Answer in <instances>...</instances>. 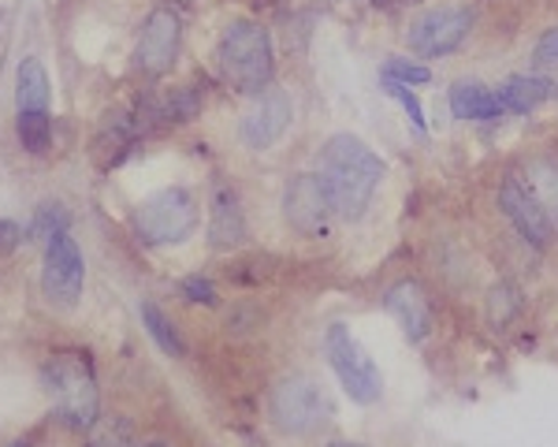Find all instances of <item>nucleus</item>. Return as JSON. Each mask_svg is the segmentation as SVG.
<instances>
[{
  "label": "nucleus",
  "instance_id": "nucleus-30",
  "mask_svg": "<svg viewBox=\"0 0 558 447\" xmlns=\"http://www.w3.org/2000/svg\"><path fill=\"white\" fill-rule=\"evenodd\" d=\"M376 8H399V4H417V0H373Z\"/></svg>",
  "mask_w": 558,
  "mask_h": 447
},
{
  "label": "nucleus",
  "instance_id": "nucleus-12",
  "mask_svg": "<svg viewBox=\"0 0 558 447\" xmlns=\"http://www.w3.org/2000/svg\"><path fill=\"white\" fill-rule=\"evenodd\" d=\"M291 120H294L291 97H287L283 89H265V94H257V101L250 105V112L242 116L239 134L250 149H272L287 134V128H291Z\"/></svg>",
  "mask_w": 558,
  "mask_h": 447
},
{
  "label": "nucleus",
  "instance_id": "nucleus-5",
  "mask_svg": "<svg viewBox=\"0 0 558 447\" xmlns=\"http://www.w3.org/2000/svg\"><path fill=\"white\" fill-rule=\"evenodd\" d=\"M324 354H328L331 373L339 377L350 399L362 402V407L380 399V391H384L380 370H376L373 358L362 351V343L350 336L347 325H331L328 333H324Z\"/></svg>",
  "mask_w": 558,
  "mask_h": 447
},
{
  "label": "nucleus",
  "instance_id": "nucleus-4",
  "mask_svg": "<svg viewBox=\"0 0 558 447\" xmlns=\"http://www.w3.org/2000/svg\"><path fill=\"white\" fill-rule=\"evenodd\" d=\"M197 228V202L186 186H165L134 209V231L146 246H175Z\"/></svg>",
  "mask_w": 558,
  "mask_h": 447
},
{
  "label": "nucleus",
  "instance_id": "nucleus-28",
  "mask_svg": "<svg viewBox=\"0 0 558 447\" xmlns=\"http://www.w3.org/2000/svg\"><path fill=\"white\" fill-rule=\"evenodd\" d=\"M533 60L539 68H555L558 64V26L544 31V38H539L536 49H533Z\"/></svg>",
  "mask_w": 558,
  "mask_h": 447
},
{
  "label": "nucleus",
  "instance_id": "nucleus-15",
  "mask_svg": "<svg viewBox=\"0 0 558 447\" xmlns=\"http://www.w3.org/2000/svg\"><path fill=\"white\" fill-rule=\"evenodd\" d=\"M451 112H454V120L495 123V120L507 116V105H502L499 94L488 89L484 83H470V78H462V83L451 86Z\"/></svg>",
  "mask_w": 558,
  "mask_h": 447
},
{
  "label": "nucleus",
  "instance_id": "nucleus-25",
  "mask_svg": "<svg viewBox=\"0 0 558 447\" xmlns=\"http://www.w3.org/2000/svg\"><path fill=\"white\" fill-rule=\"evenodd\" d=\"M34 239L38 243H49L52 235H60V231H68V213L60 209V205H41L38 217H34Z\"/></svg>",
  "mask_w": 558,
  "mask_h": 447
},
{
  "label": "nucleus",
  "instance_id": "nucleus-13",
  "mask_svg": "<svg viewBox=\"0 0 558 447\" xmlns=\"http://www.w3.org/2000/svg\"><path fill=\"white\" fill-rule=\"evenodd\" d=\"M384 306L395 321H399V328L407 333L410 343H421V339L432 333V302L417 280L391 283L384 294Z\"/></svg>",
  "mask_w": 558,
  "mask_h": 447
},
{
  "label": "nucleus",
  "instance_id": "nucleus-7",
  "mask_svg": "<svg viewBox=\"0 0 558 447\" xmlns=\"http://www.w3.org/2000/svg\"><path fill=\"white\" fill-rule=\"evenodd\" d=\"M473 31V12L462 4H444L432 8L410 26L407 41L417 57H451L454 49H462L465 38Z\"/></svg>",
  "mask_w": 558,
  "mask_h": 447
},
{
  "label": "nucleus",
  "instance_id": "nucleus-18",
  "mask_svg": "<svg viewBox=\"0 0 558 447\" xmlns=\"http://www.w3.org/2000/svg\"><path fill=\"white\" fill-rule=\"evenodd\" d=\"M15 105L20 112H49V75H45L41 60L26 57L15 75Z\"/></svg>",
  "mask_w": 558,
  "mask_h": 447
},
{
  "label": "nucleus",
  "instance_id": "nucleus-24",
  "mask_svg": "<svg viewBox=\"0 0 558 447\" xmlns=\"http://www.w3.org/2000/svg\"><path fill=\"white\" fill-rule=\"evenodd\" d=\"M380 78H391V83H402V86H421L432 78V71L425 64H413V60H402V57H391L380 71Z\"/></svg>",
  "mask_w": 558,
  "mask_h": 447
},
{
  "label": "nucleus",
  "instance_id": "nucleus-2",
  "mask_svg": "<svg viewBox=\"0 0 558 447\" xmlns=\"http://www.w3.org/2000/svg\"><path fill=\"white\" fill-rule=\"evenodd\" d=\"M216 64H220L223 83L246 97L265 94L276 71L272 34L254 20H235L220 34L216 45Z\"/></svg>",
  "mask_w": 558,
  "mask_h": 447
},
{
  "label": "nucleus",
  "instance_id": "nucleus-14",
  "mask_svg": "<svg viewBox=\"0 0 558 447\" xmlns=\"http://www.w3.org/2000/svg\"><path fill=\"white\" fill-rule=\"evenodd\" d=\"M242 239H246V217H242L239 194L228 183H216L209 202V243L216 250H235Z\"/></svg>",
  "mask_w": 558,
  "mask_h": 447
},
{
  "label": "nucleus",
  "instance_id": "nucleus-3",
  "mask_svg": "<svg viewBox=\"0 0 558 447\" xmlns=\"http://www.w3.org/2000/svg\"><path fill=\"white\" fill-rule=\"evenodd\" d=\"M41 384L52 399V410L57 418L71 428H89L97 422V407H101V396H97V377L94 365L86 362V354H71L60 351L52 354L49 362L41 365Z\"/></svg>",
  "mask_w": 558,
  "mask_h": 447
},
{
  "label": "nucleus",
  "instance_id": "nucleus-16",
  "mask_svg": "<svg viewBox=\"0 0 558 447\" xmlns=\"http://www.w3.org/2000/svg\"><path fill=\"white\" fill-rule=\"evenodd\" d=\"M138 116L134 112H112V116H105V123H101V134H97V142H94V149H97V160L108 168V165H120L123 157L131 154V146L138 142Z\"/></svg>",
  "mask_w": 558,
  "mask_h": 447
},
{
  "label": "nucleus",
  "instance_id": "nucleus-11",
  "mask_svg": "<svg viewBox=\"0 0 558 447\" xmlns=\"http://www.w3.org/2000/svg\"><path fill=\"white\" fill-rule=\"evenodd\" d=\"M499 205L507 213V220L514 224V231L525 243H533L536 250L551 246L555 239V220L547 217V209L539 205V198L533 194V186L525 179L510 176L507 183L499 186Z\"/></svg>",
  "mask_w": 558,
  "mask_h": 447
},
{
  "label": "nucleus",
  "instance_id": "nucleus-19",
  "mask_svg": "<svg viewBox=\"0 0 558 447\" xmlns=\"http://www.w3.org/2000/svg\"><path fill=\"white\" fill-rule=\"evenodd\" d=\"M142 325H146V333L153 336V343H157L165 354H172V358L186 354V343H183V336H179V328L172 325V317H168V313L160 310L153 299L142 302Z\"/></svg>",
  "mask_w": 558,
  "mask_h": 447
},
{
  "label": "nucleus",
  "instance_id": "nucleus-33",
  "mask_svg": "<svg viewBox=\"0 0 558 447\" xmlns=\"http://www.w3.org/2000/svg\"><path fill=\"white\" fill-rule=\"evenodd\" d=\"M146 447H168V444H146Z\"/></svg>",
  "mask_w": 558,
  "mask_h": 447
},
{
  "label": "nucleus",
  "instance_id": "nucleus-1",
  "mask_svg": "<svg viewBox=\"0 0 558 447\" xmlns=\"http://www.w3.org/2000/svg\"><path fill=\"white\" fill-rule=\"evenodd\" d=\"M320 179L336 205V217L362 220L384 179V160L354 134H336L320 149Z\"/></svg>",
  "mask_w": 558,
  "mask_h": 447
},
{
  "label": "nucleus",
  "instance_id": "nucleus-32",
  "mask_svg": "<svg viewBox=\"0 0 558 447\" xmlns=\"http://www.w3.org/2000/svg\"><path fill=\"white\" fill-rule=\"evenodd\" d=\"M4 447H31V444H4Z\"/></svg>",
  "mask_w": 558,
  "mask_h": 447
},
{
  "label": "nucleus",
  "instance_id": "nucleus-31",
  "mask_svg": "<svg viewBox=\"0 0 558 447\" xmlns=\"http://www.w3.org/2000/svg\"><path fill=\"white\" fill-rule=\"evenodd\" d=\"M328 447H362V444H347V440H331Z\"/></svg>",
  "mask_w": 558,
  "mask_h": 447
},
{
  "label": "nucleus",
  "instance_id": "nucleus-10",
  "mask_svg": "<svg viewBox=\"0 0 558 447\" xmlns=\"http://www.w3.org/2000/svg\"><path fill=\"white\" fill-rule=\"evenodd\" d=\"M179 41H183V20L175 8H153L149 20L142 23V38L134 49V68L149 78L168 75L179 57Z\"/></svg>",
  "mask_w": 558,
  "mask_h": 447
},
{
  "label": "nucleus",
  "instance_id": "nucleus-29",
  "mask_svg": "<svg viewBox=\"0 0 558 447\" xmlns=\"http://www.w3.org/2000/svg\"><path fill=\"white\" fill-rule=\"evenodd\" d=\"M23 243V231H20V224H12V220H0V257L4 254H12L15 246Z\"/></svg>",
  "mask_w": 558,
  "mask_h": 447
},
{
  "label": "nucleus",
  "instance_id": "nucleus-17",
  "mask_svg": "<svg viewBox=\"0 0 558 447\" xmlns=\"http://www.w3.org/2000/svg\"><path fill=\"white\" fill-rule=\"evenodd\" d=\"M495 94H499V101L507 105V112L525 116V112L539 109L547 97H555V83L551 78H539V75H514L495 89Z\"/></svg>",
  "mask_w": 558,
  "mask_h": 447
},
{
  "label": "nucleus",
  "instance_id": "nucleus-27",
  "mask_svg": "<svg viewBox=\"0 0 558 447\" xmlns=\"http://www.w3.org/2000/svg\"><path fill=\"white\" fill-rule=\"evenodd\" d=\"M179 294H183L191 306H216V288L213 280H202V276H186L183 283H179Z\"/></svg>",
  "mask_w": 558,
  "mask_h": 447
},
{
  "label": "nucleus",
  "instance_id": "nucleus-20",
  "mask_svg": "<svg viewBox=\"0 0 558 447\" xmlns=\"http://www.w3.org/2000/svg\"><path fill=\"white\" fill-rule=\"evenodd\" d=\"M525 183L533 186V194L539 198V205L547 209V217L558 224V157H539L529 165Z\"/></svg>",
  "mask_w": 558,
  "mask_h": 447
},
{
  "label": "nucleus",
  "instance_id": "nucleus-26",
  "mask_svg": "<svg viewBox=\"0 0 558 447\" xmlns=\"http://www.w3.org/2000/svg\"><path fill=\"white\" fill-rule=\"evenodd\" d=\"M380 83H384L387 94H391L395 101H399L402 109H407V116H410V123H413V128H417V131H425L428 123H425V109H421L417 94H413L410 86H402V83H391V78H380Z\"/></svg>",
  "mask_w": 558,
  "mask_h": 447
},
{
  "label": "nucleus",
  "instance_id": "nucleus-8",
  "mask_svg": "<svg viewBox=\"0 0 558 447\" xmlns=\"http://www.w3.org/2000/svg\"><path fill=\"white\" fill-rule=\"evenodd\" d=\"M83 283H86L83 254H78L75 239H71L68 231H60V235H52L49 243H45V268H41L45 299L71 310L83 299Z\"/></svg>",
  "mask_w": 558,
  "mask_h": 447
},
{
  "label": "nucleus",
  "instance_id": "nucleus-23",
  "mask_svg": "<svg viewBox=\"0 0 558 447\" xmlns=\"http://www.w3.org/2000/svg\"><path fill=\"white\" fill-rule=\"evenodd\" d=\"M15 131H20V142L26 154L41 157L49 149V138H52V123H49V112H20L15 120Z\"/></svg>",
  "mask_w": 558,
  "mask_h": 447
},
{
  "label": "nucleus",
  "instance_id": "nucleus-22",
  "mask_svg": "<svg viewBox=\"0 0 558 447\" xmlns=\"http://www.w3.org/2000/svg\"><path fill=\"white\" fill-rule=\"evenodd\" d=\"M525 310V299H521V288L510 280H499L495 288L488 291V321L495 328H507L518 313Z\"/></svg>",
  "mask_w": 558,
  "mask_h": 447
},
{
  "label": "nucleus",
  "instance_id": "nucleus-21",
  "mask_svg": "<svg viewBox=\"0 0 558 447\" xmlns=\"http://www.w3.org/2000/svg\"><path fill=\"white\" fill-rule=\"evenodd\" d=\"M86 447H134V428L123 414L97 418L86 428Z\"/></svg>",
  "mask_w": 558,
  "mask_h": 447
},
{
  "label": "nucleus",
  "instance_id": "nucleus-9",
  "mask_svg": "<svg viewBox=\"0 0 558 447\" xmlns=\"http://www.w3.org/2000/svg\"><path fill=\"white\" fill-rule=\"evenodd\" d=\"M283 213H287V224H291L299 235H305V239L328 235L331 217H336V205L328 198V186H324L320 172H302L287 183Z\"/></svg>",
  "mask_w": 558,
  "mask_h": 447
},
{
  "label": "nucleus",
  "instance_id": "nucleus-6",
  "mask_svg": "<svg viewBox=\"0 0 558 447\" xmlns=\"http://www.w3.org/2000/svg\"><path fill=\"white\" fill-rule=\"evenodd\" d=\"M268 414L279 433L313 436L328 422V399L310 377H283L268 396Z\"/></svg>",
  "mask_w": 558,
  "mask_h": 447
}]
</instances>
